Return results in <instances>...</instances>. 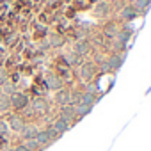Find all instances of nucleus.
I'll list each match as a JSON object with an SVG mask.
<instances>
[{"instance_id": "f3484780", "label": "nucleus", "mask_w": 151, "mask_h": 151, "mask_svg": "<svg viewBox=\"0 0 151 151\" xmlns=\"http://www.w3.org/2000/svg\"><path fill=\"white\" fill-rule=\"evenodd\" d=\"M135 16H137V9H135L133 6L123 9V18H124V20H133Z\"/></svg>"}, {"instance_id": "aec40b11", "label": "nucleus", "mask_w": 151, "mask_h": 151, "mask_svg": "<svg viewBox=\"0 0 151 151\" xmlns=\"http://www.w3.org/2000/svg\"><path fill=\"white\" fill-rule=\"evenodd\" d=\"M7 132H9L7 121H4V119H0V137H4V135H7Z\"/></svg>"}, {"instance_id": "dca6fc26", "label": "nucleus", "mask_w": 151, "mask_h": 151, "mask_svg": "<svg viewBox=\"0 0 151 151\" xmlns=\"http://www.w3.org/2000/svg\"><path fill=\"white\" fill-rule=\"evenodd\" d=\"M149 4H151V0H135L133 7L137 9V13H139V11L146 13V11H147V7H149Z\"/></svg>"}, {"instance_id": "4468645a", "label": "nucleus", "mask_w": 151, "mask_h": 151, "mask_svg": "<svg viewBox=\"0 0 151 151\" xmlns=\"http://www.w3.org/2000/svg\"><path fill=\"white\" fill-rule=\"evenodd\" d=\"M89 52V45L86 43V41H78V43H75V53L77 55H86Z\"/></svg>"}, {"instance_id": "9b49d317", "label": "nucleus", "mask_w": 151, "mask_h": 151, "mask_svg": "<svg viewBox=\"0 0 151 151\" xmlns=\"http://www.w3.org/2000/svg\"><path fill=\"white\" fill-rule=\"evenodd\" d=\"M121 64H123V55H112L109 59V62H107L109 69H119Z\"/></svg>"}, {"instance_id": "412c9836", "label": "nucleus", "mask_w": 151, "mask_h": 151, "mask_svg": "<svg viewBox=\"0 0 151 151\" xmlns=\"http://www.w3.org/2000/svg\"><path fill=\"white\" fill-rule=\"evenodd\" d=\"M121 43H124V41H128V37H130V34H128V30H123V32H117V36H116Z\"/></svg>"}, {"instance_id": "0eeeda50", "label": "nucleus", "mask_w": 151, "mask_h": 151, "mask_svg": "<svg viewBox=\"0 0 151 151\" xmlns=\"http://www.w3.org/2000/svg\"><path fill=\"white\" fill-rule=\"evenodd\" d=\"M36 142L39 144V147H41V149H43V147H46L48 144H52L50 135L46 133V130H39V132H37V135H36Z\"/></svg>"}, {"instance_id": "9d476101", "label": "nucleus", "mask_w": 151, "mask_h": 151, "mask_svg": "<svg viewBox=\"0 0 151 151\" xmlns=\"http://www.w3.org/2000/svg\"><path fill=\"white\" fill-rule=\"evenodd\" d=\"M52 126H53V130H55L59 135H62L64 132H68V130H69V123H68V121H64V119H57Z\"/></svg>"}, {"instance_id": "5701e85b", "label": "nucleus", "mask_w": 151, "mask_h": 151, "mask_svg": "<svg viewBox=\"0 0 151 151\" xmlns=\"http://www.w3.org/2000/svg\"><path fill=\"white\" fill-rule=\"evenodd\" d=\"M4 151H14L13 147H4Z\"/></svg>"}, {"instance_id": "20e7f679", "label": "nucleus", "mask_w": 151, "mask_h": 151, "mask_svg": "<svg viewBox=\"0 0 151 151\" xmlns=\"http://www.w3.org/2000/svg\"><path fill=\"white\" fill-rule=\"evenodd\" d=\"M37 132H39V130H37L36 124H25V126L20 130V135H22L23 140H30V139H36Z\"/></svg>"}, {"instance_id": "7ed1b4c3", "label": "nucleus", "mask_w": 151, "mask_h": 151, "mask_svg": "<svg viewBox=\"0 0 151 151\" xmlns=\"http://www.w3.org/2000/svg\"><path fill=\"white\" fill-rule=\"evenodd\" d=\"M7 126H9V130H13V132H18V133H20V130L25 126V121H23V117H22V116H18V114H11V116H9V119H7Z\"/></svg>"}, {"instance_id": "6e6552de", "label": "nucleus", "mask_w": 151, "mask_h": 151, "mask_svg": "<svg viewBox=\"0 0 151 151\" xmlns=\"http://www.w3.org/2000/svg\"><path fill=\"white\" fill-rule=\"evenodd\" d=\"M0 91H2V94L13 96V94H14V93L18 91V87H16V86H14V84H13V82H11L9 78H7V80H6L4 84H0Z\"/></svg>"}, {"instance_id": "423d86ee", "label": "nucleus", "mask_w": 151, "mask_h": 151, "mask_svg": "<svg viewBox=\"0 0 151 151\" xmlns=\"http://www.w3.org/2000/svg\"><path fill=\"white\" fill-rule=\"evenodd\" d=\"M69 100H71V91H68V89H60V91H57L55 101H57L60 107H64V105H69Z\"/></svg>"}, {"instance_id": "f257e3e1", "label": "nucleus", "mask_w": 151, "mask_h": 151, "mask_svg": "<svg viewBox=\"0 0 151 151\" xmlns=\"http://www.w3.org/2000/svg\"><path fill=\"white\" fill-rule=\"evenodd\" d=\"M29 103H30V98H29L27 93H20V91H16V93L11 96V109H14V110H18V112L23 110V109H27Z\"/></svg>"}, {"instance_id": "2eb2a0df", "label": "nucleus", "mask_w": 151, "mask_h": 151, "mask_svg": "<svg viewBox=\"0 0 151 151\" xmlns=\"http://www.w3.org/2000/svg\"><path fill=\"white\" fill-rule=\"evenodd\" d=\"M91 109H93V107H87V105L78 103V105H75V114H77V117H84L86 114L91 112Z\"/></svg>"}, {"instance_id": "1a4fd4ad", "label": "nucleus", "mask_w": 151, "mask_h": 151, "mask_svg": "<svg viewBox=\"0 0 151 151\" xmlns=\"http://www.w3.org/2000/svg\"><path fill=\"white\" fill-rule=\"evenodd\" d=\"M30 107H32V110L37 114V112H45L46 110V101L43 100V98H34V100H30V103H29Z\"/></svg>"}, {"instance_id": "f8f14e48", "label": "nucleus", "mask_w": 151, "mask_h": 151, "mask_svg": "<svg viewBox=\"0 0 151 151\" xmlns=\"http://www.w3.org/2000/svg\"><path fill=\"white\" fill-rule=\"evenodd\" d=\"M11 110V96L0 93V112H7Z\"/></svg>"}, {"instance_id": "6ab92c4d", "label": "nucleus", "mask_w": 151, "mask_h": 151, "mask_svg": "<svg viewBox=\"0 0 151 151\" xmlns=\"http://www.w3.org/2000/svg\"><path fill=\"white\" fill-rule=\"evenodd\" d=\"M23 146L29 149V151H41V147H39V144L36 142V139H30V140H25L23 142Z\"/></svg>"}, {"instance_id": "39448f33", "label": "nucleus", "mask_w": 151, "mask_h": 151, "mask_svg": "<svg viewBox=\"0 0 151 151\" xmlns=\"http://www.w3.org/2000/svg\"><path fill=\"white\" fill-rule=\"evenodd\" d=\"M75 117H77V114H75V107H73V105H64V107H60V117H59V119H64V121L71 123Z\"/></svg>"}, {"instance_id": "ddd939ff", "label": "nucleus", "mask_w": 151, "mask_h": 151, "mask_svg": "<svg viewBox=\"0 0 151 151\" xmlns=\"http://www.w3.org/2000/svg\"><path fill=\"white\" fill-rule=\"evenodd\" d=\"M93 75H94V66H93L91 62L84 64V66H82V78L91 80V78H93Z\"/></svg>"}, {"instance_id": "f03ea898", "label": "nucleus", "mask_w": 151, "mask_h": 151, "mask_svg": "<svg viewBox=\"0 0 151 151\" xmlns=\"http://www.w3.org/2000/svg\"><path fill=\"white\" fill-rule=\"evenodd\" d=\"M46 89H52V91H60L62 89V78L57 77L55 73H48L46 75Z\"/></svg>"}, {"instance_id": "a211bd4d", "label": "nucleus", "mask_w": 151, "mask_h": 151, "mask_svg": "<svg viewBox=\"0 0 151 151\" xmlns=\"http://www.w3.org/2000/svg\"><path fill=\"white\" fill-rule=\"evenodd\" d=\"M62 45H64L62 36H59V34H50V46H62Z\"/></svg>"}, {"instance_id": "4be33fe9", "label": "nucleus", "mask_w": 151, "mask_h": 151, "mask_svg": "<svg viewBox=\"0 0 151 151\" xmlns=\"http://www.w3.org/2000/svg\"><path fill=\"white\" fill-rule=\"evenodd\" d=\"M13 149H14V151H29V149H27V147H25L23 144H18V146H14Z\"/></svg>"}]
</instances>
